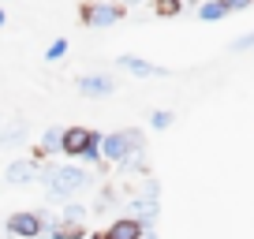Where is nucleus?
<instances>
[{
  "mask_svg": "<svg viewBox=\"0 0 254 239\" xmlns=\"http://www.w3.org/2000/svg\"><path fill=\"white\" fill-rule=\"evenodd\" d=\"M254 0H224V8L228 11H243V8H251Z\"/></svg>",
  "mask_w": 254,
  "mask_h": 239,
  "instance_id": "obj_19",
  "label": "nucleus"
},
{
  "mask_svg": "<svg viewBox=\"0 0 254 239\" xmlns=\"http://www.w3.org/2000/svg\"><path fill=\"white\" fill-rule=\"evenodd\" d=\"M124 71H131V75H142V79H150V75H165V67H153L150 60H142V56H131V53H124L116 60Z\"/></svg>",
  "mask_w": 254,
  "mask_h": 239,
  "instance_id": "obj_10",
  "label": "nucleus"
},
{
  "mask_svg": "<svg viewBox=\"0 0 254 239\" xmlns=\"http://www.w3.org/2000/svg\"><path fill=\"white\" fill-rule=\"evenodd\" d=\"M67 53H71V41H67V38H56L53 45L45 49V60H49V64H53V60H64V56H67Z\"/></svg>",
  "mask_w": 254,
  "mask_h": 239,
  "instance_id": "obj_14",
  "label": "nucleus"
},
{
  "mask_svg": "<svg viewBox=\"0 0 254 239\" xmlns=\"http://www.w3.org/2000/svg\"><path fill=\"white\" fill-rule=\"evenodd\" d=\"M0 26H8V11L4 8H0Z\"/></svg>",
  "mask_w": 254,
  "mask_h": 239,
  "instance_id": "obj_22",
  "label": "nucleus"
},
{
  "mask_svg": "<svg viewBox=\"0 0 254 239\" xmlns=\"http://www.w3.org/2000/svg\"><path fill=\"white\" fill-rule=\"evenodd\" d=\"M45 232H49V239H86L90 236L82 221H60V217H56Z\"/></svg>",
  "mask_w": 254,
  "mask_h": 239,
  "instance_id": "obj_8",
  "label": "nucleus"
},
{
  "mask_svg": "<svg viewBox=\"0 0 254 239\" xmlns=\"http://www.w3.org/2000/svg\"><path fill=\"white\" fill-rule=\"evenodd\" d=\"M172 112H168V109H157V112H153V116H150V127L153 131H165V127H172Z\"/></svg>",
  "mask_w": 254,
  "mask_h": 239,
  "instance_id": "obj_17",
  "label": "nucleus"
},
{
  "mask_svg": "<svg viewBox=\"0 0 254 239\" xmlns=\"http://www.w3.org/2000/svg\"><path fill=\"white\" fill-rule=\"evenodd\" d=\"M251 45H254V34H247V38H239L232 49H251Z\"/></svg>",
  "mask_w": 254,
  "mask_h": 239,
  "instance_id": "obj_20",
  "label": "nucleus"
},
{
  "mask_svg": "<svg viewBox=\"0 0 254 239\" xmlns=\"http://www.w3.org/2000/svg\"><path fill=\"white\" fill-rule=\"evenodd\" d=\"M142 224L135 221V217H116V221H109V228H105V239H142Z\"/></svg>",
  "mask_w": 254,
  "mask_h": 239,
  "instance_id": "obj_6",
  "label": "nucleus"
},
{
  "mask_svg": "<svg viewBox=\"0 0 254 239\" xmlns=\"http://www.w3.org/2000/svg\"><path fill=\"white\" fill-rule=\"evenodd\" d=\"M19 138H23V123H15V127H8V131H0V142H4V146L19 142Z\"/></svg>",
  "mask_w": 254,
  "mask_h": 239,
  "instance_id": "obj_18",
  "label": "nucleus"
},
{
  "mask_svg": "<svg viewBox=\"0 0 254 239\" xmlns=\"http://www.w3.org/2000/svg\"><path fill=\"white\" fill-rule=\"evenodd\" d=\"M0 131H4V116H0Z\"/></svg>",
  "mask_w": 254,
  "mask_h": 239,
  "instance_id": "obj_25",
  "label": "nucleus"
},
{
  "mask_svg": "<svg viewBox=\"0 0 254 239\" xmlns=\"http://www.w3.org/2000/svg\"><path fill=\"white\" fill-rule=\"evenodd\" d=\"M127 8H120V4H109V0H86L79 8V23L90 26V30H105V26L120 23L124 19Z\"/></svg>",
  "mask_w": 254,
  "mask_h": 239,
  "instance_id": "obj_5",
  "label": "nucleus"
},
{
  "mask_svg": "<svg viewBox=\"0 0 254 239\" xmlns=\"http://www.w3.org/2000/svg\"><path fill=\"white\" fill-rule=\"evenodd\" d=\"M146 150V135L138 127H124L112 131V135H101V161H112V165H124L127 157Z\"/></svg>",
  "mask_w": 254,
  "mask_h": 239,
  "instance_id": "obj_3",
  "label": "nucleus"
},
{
  "mask_svg": "<svg viewBox=\"0 0 254 239\" xmlns=\"http://www.w3.org/2000/svg\"><path fill=\"white\" fill-rule=\"evenodd\" d=\"M112 90H116V82L109 75H79V94L86 97H109Z\"/></svg>",
  "mask_w": 254,
  "mask_h": 239,
  "instance_id": "obj_7",
  "label": "nucleus"
},
{
  "mask_svg": "<svg viewBox=\"0 0 254 239\" xmlns=\"http://www.w3.org/2000/svg\"><path fill=\"white\" fill-rule=\"evenodd\" d=\"M183 11V0H153V15L157 19H176Z\"/></svg>",
  "mask_w": 254,
  "mask_h": 239,
  "instance_id": "obj_13",
  "label": "nucleus"
},
{
  "mask_svg": "<svg viewBox=\"0 0 254 239\" xmlns=\"http://www.w3.org/2000/svg\"><path fill=\"white\" fill-rule=\"evenodd\" d=\"M34 176H38V165H34V161H11V165L4 168V183L23 187V183H30Z\"/></svg>",
  "mask_w": 254,
  "mask_h": 239,
  "instance_id": "obj_9",
  "label": "nucleus"
},
{
  "mask_svg": "<svg viewBox=\"0 0 254 239\" xmlns=\"http://www.w3.org/2000/svg\"><path fill=\"white\" fill-rule=\"evenodd\" d=\"M131 209H135V213H127V217H135L142 228H150V224L157 221V209L161 206H157V202H146V198H135V202H131Z\"/></svg>",
  "mask_w": 254,
  "mask_h": 239,
  "instance_id": "obj_11",
  "label": "nucleus"
},
{
  "mask_svg": "<svg viewBox=\"0 0 254 239\" xmlns=\"http://www.w3.org/2000/svg\"><path fill=\"white\" fill-rule=\"evenodd\" d=\"M228 15V8H224V0H209V4H202L198 8V19L202 23H217V19Z\"/></svg>",
  "mask_w": 254,
  "mask_h": 239,
  "instance_id": "obj_12",
  "label": "nucleus"
},
{
  "mask_svg": "<svg viewBox=\"0 0 254 239\" xmlns=\"http://www.w3.org/2000/svg\"><path fill=\"white\" fill-rule=\"evenodd\" d=\"M86 217V206L82 202H67V206L60 209V221H82Z\"/></svg>",
  "mask_w": 254,
  "mask_h": 239,
  "instance_id": "obj_16",
  "label": "nucleus"
},
{
  "mask_svg": "<svg viewBox=\"0 0 254 239\" xmlns=\"http://www.w3.org/2000/svg\"><path fill=\"white\" fill-rule=\"evenodd\" d=\"M142 239H157V236H153V232H150V228H146V232H142Z\"/></svg>",
  "mask_w": 254,
  "mask_h": 239,
  "instance_id": "obj_24",
  "label": "nucleus"
},
{
  "mask_svg": "<svg viewBox=\"0 0 254 239\" xmlns=\"http://www.w3.org/2000/svg\"><path fill=\"white\" fill-rule=\"evenodd\" d=\"M60 153L71 161L97 165L101 161V135L94 127H64L60 131Z\"/></svg>",
  "mask_w": 254,
  "mask_h": 239,
  "instance_id": "obj_2",
  "label": "nucleus"
},
{
  "mask_svg": "<svg viewBox=\"0 0 254 239\" xmlns=\"http://www.w3.org/2000/svg\"><path fill=\"white\" fill-rule=\"evenodd\" d=\"M86 239H105V232H90V236Z\"/></svg>",
  "mask_w": 254,
  "mask_h": 239,
  "instance_id": "obj_23",
  "label": "nucleus"
},
{
  "mask_svg": "<svg viewBox=\"0 0 254 239\" xmlns=\"http://www.w3.org/2000/svg\"><path fill=\"white\" fill-rule=\"evenodd\" d=\"M135 4H142V0H120V8H135Z\"/></svg>",
  "mask_w": 254,
  "mask_h": 239,
  "instance_id": "obj_21",
  "label": "nucleus"
},
{
  "mask_svg": "<svg viewBox=\"0 0 254 239\" xmlns=\"http://www.w3.org/2000/svg\"><path fill=\"white\" fill-rule=\"evenodd\" d=\"M41 150L45 153H60V127H49L41 135Z\"/></svg>",
  "mask_w": 254,
  "mask_h": 239,
  "instance_id": "obj_15",
  "label": "nucleus"
},
{
  "mask_svg": "<svg viewBox=\"0 0 254 239\" xmlns=\"http://www.w3.org/2000/svg\"><path fill=\"white\" fill-rule=\"evenodd\" d=\"M53 221L56 217H45V213H38V209H19V213H11L0 228L8 232L11 239H41Z\"/></svg>",
  "mask_w": 254,
  "mask_h": 239,
  "instance_id": "obj_4",
  "label": "nucleus"
},
{
  "mask_svg": "<svg viewBox=\"0 0 254 239\" xmlns=\"http://www.w3.org/2000/svg\"><path fill=\"white\" fill-rule=\"evenodd\" d=\"M202 4H209V0H202Z\"/></svg>",
  "mask_w": 254,
  "mask_h": 239,
  "instance_id": "obj_26",
  "label": "nucleus"
},
{
  "mask_svg": "<svg viewBox=\"0 0 254 239\" xmlns=\"http://www.w3.org/2000/svg\"><path fill=\"white\" fill-rule=\"evenodd\" d=\"M41 183H45V191L53 194V198H75V194L82 191V187L90 183V172L82 165H49V168H41Z\"/></svg>",
  "mask_w": 254,
  "mask_h": 239,
  "instance_id": "obj_1",
  "label": "nucleus"
}]
</instances>
